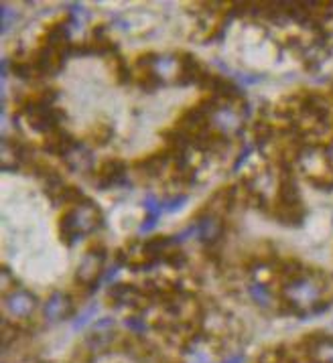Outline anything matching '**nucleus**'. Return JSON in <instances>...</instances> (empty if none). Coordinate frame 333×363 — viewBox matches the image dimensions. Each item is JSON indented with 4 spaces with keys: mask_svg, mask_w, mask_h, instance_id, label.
<instances>
[{
    "mask_svg": "<svg viewBox=\"0 0 333 363\" xmlns=\"http://www.w3.org/2000/svg\"><path fill=\"white\" fill-rule=\"evenodd\" d=\"M102 219L104 218H102L100 209L87 199L84 203L72 207L59 219V235H61L63 244L73 246L84 235L96 232L102 225Z\"/></svg>",
    "mask_w": 333,
    "mask_h": 363,
    "instance_id": "obj_1",
    "label": "nucleus"
},
{
    "mask_svg": "<svg viewBox=\"0 0 333 363\" xmlns=\"http://www.w3.org/2000/svg\"><path fill=\"white\" fill-rule=\"evenodd\" d=\"M321 292H323L321 282L315 280L311 274L303 272L299 278L287 282L283 294H285V303H289L295 313L303 315L305 308H313L317 305L319 298H321Z\"/></svg>",
    "mask_w": 333,
    "mask_h": 363,
    "instance_id": "obj_2",
    "label": "nucleus"
},
{
    "mask_svg": "<svg viewBox=\"0 0 333 363\" xmlns=\"http://www.w3.org/2000/svg\"><path fill=\"white\" fill-rule=\"evenodd\" d=\"M21 112L27 118L31 128L35 132H41V134H51V132L59 130V122L63 120V114L58 108L39 102L37 98H33L25 104Z\"/></svg>",
    "mask_w": 333,
    "mask_h": 363,
    "instance_id": "obj_3",
    "label": "nucleus"
},
{
    "mask_svg": "<svg viewBox=\"0 0 333 363\" xmlns=\"http://www.w3.org/2000/svg\"><path fill=\"white\" fill-rule=\"evenodd\" d=\"M102 264H104V250H87V254L84 256V260L77 268V282L87 286V291H96L98 282L102 280Z\"/></svg>",
    "mask_w": 333,
    "mask_h": 363,
    "instance_id": "obj_4",
    "label": "nucleus"
},
{
    "mask_svg": "<svg viewBox=\"0 0 333 363\" xmlns=\"http://www.w3.org/2000/svg\"><path fill=\"white\" fill-rule=\"evenodd\" d=\"M37 306V296L25 289H15V291L4 294V308L11 317L15 319H27L33 315Z\"/></svg>",
    "mask_w": 333,
    "mask_h": 363,
    "instance_id": "obj_5",
    "label": "nucleus"
},
{
    "mask_svg": "<svg viewBox=\"0 0 333 363\" xmlns=\"http://www.w3.org/2000/svg\"><path fill=\"white\" fill-rule=\"evenodd\" d=\"M73 315V298L65 292H53L43 306V317L49 323H59Z\"/></svg>",
    "mask_w": 333,
    "mask_h": 363,
    "instance_id": "obj_6",
    "label": "nucleus"
},
{
    "mask_svg": "<svg viewBox=\"0 0 333 363\" xmlns=\"http://www.w3.org/2000/svg\"><path fill=\"white\" fill-rule=\"evenodd\" d=\"M207 77V72L202 67V63L193 57L191 53H183L179 57V79L177 84L181 86H189V84H202Z\"/></svg>",
    "mask_w": 333,
    "mask_h": 363,
    "instance_id": "obj_7",
    "label": "nucleus"
},
{
    "mask_svg": "<svg viewBox=\"0 0 333 363\" xmlns=\"http://www.w3.org/2000/svg\"><path fill=\"white\" fill-rule=\"evenodd\" d=\"M195 228H197L200 240L205 246H214L224 235V221L216 213H207V216L200 218V221H195Z\"/></svg>",
    "mask_w": 333,
    "mask_h": 363,
    "instance_id": "obj_8",
    "label": "nucleus"
},
{
    "mask_svg": "<svg viewBox=\"0 0 333 363\" xmlns=\"http://www.w3.org/2000/svg\"><path fill=\"white\" fill-rule=\"evenodd\" d=\"M126 174V162L120 159H110L106 162H102L100 173H98V187L108 189L112 185H118L124 181Z\"/></svg>",
    "mask_w": 333,
    "mask_h": 363,
    "instance_id": "obj_9",
    "label": "nucleus"
},
{
    "mask_svg": "<svg viewBox=\"0 0 333 363\" xmlns=\"http://www.w3.org/2000/svg\"><path fill=\"white\" fill-rule=\"evenodd\" d=\"M63 160H65L67 169L73 171V173H84V171H89V169H92V164H94V157H92V152H89L84 145H80V143H75V145L70 148V152L63 157Z\"/></svg>",
    "mask_w": 333,
    "mask_h": 363,
    "instance_id": "obj_10",
    "label": "nucleus"
},
{
    "mask_svg": "<svg viewBox=\"0 0 333 363\" xmlns=\"http://www.w3.org/2000/svg\"><path fill=\"white\" fill-rule=\"evenodd\" d=\"M73 145H75V140H72V136H70V134H65L63 130H55L45 136L43 148H45V152H49V155L65 157Z\"/></svg>",
    "mask_w": 333,
    "mask_h": 363,
    "instance_id": "obj_11",
    "label": "nucleus"
},
{
    "mask_svg": "<svg viewBox=\"0 0 333 363\" xmlns=\"http://www.w3.org/2000/svg\"><path fill=\"white\" fill-rule=\"evenodd\" d=\"M145 209H146V219H145V223L141 225V233L151 232V230L157 225L160 213L165 211V209H163V203H159V199H157L155 195H148V197H146Z\"/></svg>",
    "mask_w": 333,
    "mask_h": 363,
    "instance_id": "obj_12",
    "label": "nucleus"
},
{
    "mask_svg": "<svg viewBox=\"0 0 333 363\" xmlns=\"http://www.w3.org/2000/svg\"><path fill=\"white\" fill-rule=\"evenodd\" d=\"M110 298H116L122 305H132L134 301L141 298V291L134 289L132 284H114L110 289Z\"/></svg>",
    "mask_w": 333,
    "mask_h": 363,
    "instance_id": "obj_13",
    "label": "nucleus"
},
{
    "mask_svg": "<svg viewBox=\"0 0 333 363\" xmlns=\"http://www.w3.org/2000/svg\"><path fill=\"white\" fill-rule=\"evenodd\" d=\"M248 292H250V296H252V301L256 303L258 306H271L273 303V292L271 289L264 284V282H252L250 286H248Z\"/></svg>",
    "mask_w": 333,
    "mask_h": 363,
    "instance_id": "obj_14",
    "label": "nucleus"
},
{
    "mask_svg": "<svg viewBox=\"0 0 333 363\" xmlns=\"http://www.w3.org/2000/svg\"><path fill=\"white\" fill-rule=\"evenodd\" d=\"M98 311H100V305H98V303H94V305L87 306L86 311H84V313H82V315H80L77 319L73 320V331H82V329L86 327L87 323L94 319L96 315H98Z\"/></svg>",
    "mask_w": 333,
    "mask_h": 363,
    "instance_id": "obj_15",
    "label": "nucleus"
},
{
    "mask_svg": "<svg viewBox=\"0 0 333 363\" xmlns=\"http://www.w3.org/2000/svg\"><path fill=\"white\" fill-rule=\"evenodd\" d=\"M0 18H2V33H6V30L13 27V23H15L16 18H18V13L16 11H13L9 4H2L0 6Z\"/></svg>",
    "mask_w": 333,
    "mask_h": 363,
    "instance_id": "obj_16",
    "label": "nucleus"
},
{
    "mask_svg": "<svg viewBox=\"0 0 333 363\" xmlns=\"http://www.w3.org/2000/svg\"><path fill=\"white\" fill-rule=\"evenodd\" d=\"M112 134H114V130H112L110 126H106V124H98V126L94 128V132H92V138H94L98 145H106V143L112 138Z\"/></svg>",
    "mask_w": 333,
    "mask_h": 363,
    "instance_id": "obj_17",
    "label": "nucleus"
},
{
    "mask_svg": "<svg viewBox=\"0 0 333 363\" xmlns=\"http://www.w3.org/2000/svg\"><path fill=\"white\" fill-rule=\"evenodd\" d=\"M185 203H187V195H175V197L167 199V201L163 203V209H165L167 213H173V211H179Z\"/></svg>",
    "mask_w": 333,
    "mask_h": 363,
    "instance_id": "obj_18",
    "label": "nucleus"
},
{
    "mask_svg": "<svg viewBox=\"0 0 333 363\" xmlns=\"http://www.w3.org/2000/svg\"><path fill=\"white\" fill-rule=\"evenodd\" d=\"M13 72L21 79H29L31 75L35 73V67H33V63H29V61H21V63H13Z\"/></svg>",
    "mask_w": 333,
    "mask_h": 363,
    "instance_id": "obj_19",
    "label": "nucleus"
},
{
    "mask_svg": "<svg viewBox=\"0 0 333 363\" xmlns=\"http://www.w3.org/2000/svg\"><path fill=\"white\" fill-rule=\"evenodd\" d=\"M126 327L131 329L134 335H143L146 331V323L138 317H129L126 319Z\"/></svg>",
    "mask_w": 333,
    "mask_h": 363,
    "instance_id": "obj_20",
    "label": "nucleus"
},
{
    "mask_svg": "<svg viewBox=\"0 0 333 363\" xmlns=\"http://www.w3.org/2000/svg\"><path fill=\"white\" fill-rule=\"evenodd\" d=\"M252 150H254V145H248L246 148H244V150L240 152V159L236 160V164H234V171H240V167H242V164L246 162L248 157L252 155Z\"/></svg>",
    "mask_w": 333,
    "mask_h": 363,
    "instance_id": "obj_21",
    "label": "nucleus"
},
{
    "mask_svg": "<svg viewBox=\"0 0 333 363\" xmlns=\"http://www.w3.org/2000/svg\"><path fill=\"white\" fill-rule=\"evenodd\" d=\"M112 327H114V319L106 317V319H102L100 323L96 325V331H112Z\"/></svg>",
    "mask_w": 333,
    "mask_h": 363,
    "instance_id": "obj_22",
    "label": "nucleus"
},
{
    "mask_svg": "<svg viewBox=\"0 0 333 363\" xmlns=\"http://www.w3.org/2000/svg\"><path fill=\"white\" fill-rule=\"evenodd\" d=\"M167 262H169V264H173V266H181V264L185 262V256H181L179 252H173V254H169V256H167Z\"/></svg>",
    "mask_w": 333,
    "mask_h": 363,
    "instance_id": "obj_23",
    "label": "nucleus"
},
{
    "mask_svg": "<svg viewBox=\"0 0 333 363\" xmlns=\"http://www.w3.org/2000/svg\"><path fill=\"white\" fill-rule=\"evenodd\" d=\"M244 362H246L244 353H234V355H230V357H228L224 363H244Z\"/></svg>",
    "mask_w": 333,
    "mask_h": 363,
    "instance_id": "obj_24",
    "label": "nucleus"
}]
</instances>
